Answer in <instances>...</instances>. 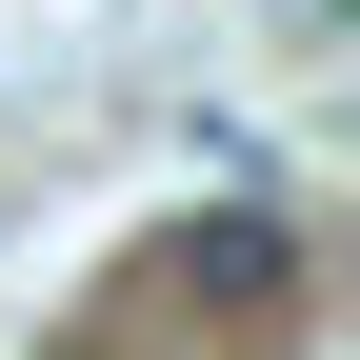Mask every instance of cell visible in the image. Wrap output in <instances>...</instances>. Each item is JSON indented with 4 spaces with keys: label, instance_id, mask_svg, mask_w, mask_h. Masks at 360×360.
<instances>
[{
    "label": "cell",
    "instance_id": "6da1fadb",
    "mask_svg": "<svg viewBox=\"0 0 360 360\" xmlns=\"http://www.w3.org/2000/svg\"><path fill=\"white\" fill-rule=\"evenodd\" d=\"M200 300H281V220H200Z\"/></svg>",
    "mask_w": 360,
    "mask_h": 360
}]
</instances>
